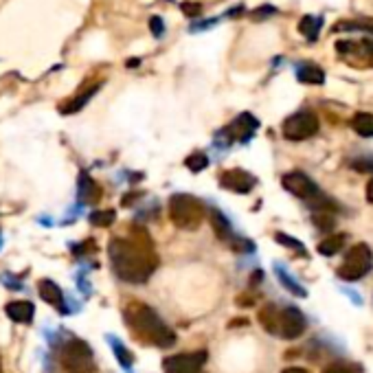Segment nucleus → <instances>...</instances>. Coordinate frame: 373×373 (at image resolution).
<instances>
[{
    "instance_id": "f257e3e1",
    "label": "nucleus",
    "mask_w": 373,
    "mask_h": 373,
    "mask_svg": "<svg viewBox=\"0 0 373 373\" xmlns=\"http://www.w3.org/2000/svg\"><path fill=\"white\" fill-rule=\"evenodd\" d=\"M108 255H110L112 270L121 281L141 285L145 283L159 266L152 237L145 233V228H132L130 237H114L108 244Z\"/></svg>"
},
{
    "instance_id": "f03ea898",
    "label": "nucleus",
    "mask_w": 373,
    "mask_h": 373,
    "mask_svg": "<svg viewBox=\"0 0 373 373\" xmlns=\"http://www.w3.org/2000/svg\"><path fill=\"white\" fill-rule=\"evenodd\" d=\"M123 319L130 332L134 334V339L141 343H148L161 349H167L176 343V334L167 327L150 305L141 303V301H130L123 310Z\"/></svg>"
},
{
    "instance_id": "7ed1b4c3",
    "label": "nucleus",
    "mask_w": 373,
    "mask_h": 373,
    "mask_svg": "<svg viewBox=\"0 0 373 373\" xmlns=\"http://www.w3.org/2000/svg\"><path fill=\"white\" fill-rule=\"evenodd\" d=\"M259 323L268 334L276 336V339L294 341L305 332L308 321L303 312L296 308H276L272 303L263 305L259 310Z\"/></svg>"
},
{
    "instance_id": "20e7f679",
    "label": "nucleus",
    "mask_w": 373,
    "mask_h": 373,
    "mask_svg": "<svg viewBox=\"0 0 373 373\" xmlns=\"http://www.w3.org/2000/svg\"><path fill=\"white\" fill-rule=\"evenodd\" d=\"M204 204L196 196L176 194L170 200V218L180 231H196L204 220Z\"/></svg>"
},
{
    "instance_id": "39448f33",
    "label": "nucleus",
    "mask_w": 373,
    "mask_h": 373,
    "mask_svg": "<svg viewBox=\"0 0 373 373\" xmlns=\"http://www.w3.org/2000/svg\"><path fill=\"white\" fill-rule=\"evenodd\" d=\"M59 363L66 373H97L92 349L81 339H68L59 349Z\"/></svg>"
},
{
    "instance_id": "423d86ee",
    "label": "nucleus",
    "mask_w": 373,
    "mask_h": 373,
    "mask_svg": "<svg viewBox=\"0 0 373 373\" xmlns=\"http://www.w3.org/2000/svg\"><path fill=\"white\" fill-rule=\"evenodd\" d=\"M373 268V252L367 244H356L347 250L345 261L339 268V276L345 281H358Z\"/></svg>"
},
{
    "instance_id": "0eeeda50",
    "label": "nucleus",
    "mask_w": 373,
    "mask_h": 373,
    "mask_svg": "<svg viewBox=\"0 0 373 373\" xmlns=\"http://www.w3.org/2000/svg\"><path fill=\"white\" fill-rule=\"evenodd\" d=\"M321 123H319V117L310 110H301V112H294L292 117H288L283 121V137L288 141H308L312 139L319 132Z\"/></svg>"
},
{
    "instance_id": "6e6552de",
    "label": "nucleus",
    "mask_w": 373,
    "mask_h": 373,
    "mask_svg": "<svg viewBox=\"0 0 373 373\" xmlns=\"http://www.w3.org/2000/svg\"><path fill=\"white\" fill-rule=\"evenodd\" d=\"M281 185H283L285 191H290L292 196L305 200L308 204L323 194V191L316 187L314 180H312L310 176H305L303 172H288V174L281 178Z\"/></svg>"
},
{
    "instance_id": "1a4fd4ad",
    "label": "nucleus",
    "mask_w": 373,
    "mask_h": 373,
    "mask_svg": "<svg viewBox=\"0 0 373 373\" xmlns=\"http://www.w3.org/2000/svg\"><path fill=\"white\" fill-rule=\"evenodd\" d=\"M207 363V352H187L167 356L163 360L165 373H202V367Z\"/></svg>"
},
{
    "instance_id": "9d476101",
    "label": "nucleus",
    "mask_w": 373,
    "mask_h": 373,
    "mask_svg": "<svg viewBox=\"0 0 373 373\" xmlns=\"http://www.w3.org/2000/svg\"><path fill=\"white\" fill-rule=\"evenodd\" d=\"M220 185L235 194H250L257 185V178L244 170H226L220 176Z\"/></svg>"
},
{
    "instance_id": "9b49d317",
    "label": "nucleus",
    "mask_w": 373,
    "mask_h": 373,
    "mask_svg": "<svg viewBox=\"0 0 373 373\" xmlns=\"http://www.w3.org/2000/svg\"><path fill=\"white\" fill-rule=\"evenodd\" d=\"M257 128H259L257 119L252 117V114H248V112H244V114H239L235 121L224 130V134L231 139V141L246 143V141H250V137L257 132Z\"/></svg>"
},
{
    "instance_id": "f8f14e48",
    "label": "nucleus",
    "mask_w": 373,
    "mask_h": 373,
    "mask_svg": "<svg viewBox=\"0 0 373 373\" xmlns=\"http://www.w3.org/2000/svg\"><path fill=\"white\" fill-rule=\"evenodd\" d=\"M7 316L14 321V323H22V325H29L33 321L35 314V308L31 301H11L5 308Z\"/></svg>"
},
{
    "instance_id": "ddd939ff",
    "label": "nucleus",
    "mask_w": 373,
    "mask_h": 373,
    "mask_svg": "<svg viewBox=\"0 0 373 373\" xmlns=\"http://www.w3.org/2000/svg\"><path fill=\"white\" fill-rule=\"evenodd\" d=\"M38 292H40V299L44 303H49L53 308H59L64 312V294H62V288H59L55 281L51 279H42L38 283Z\"/></svg>"
},
{
    "instance_id": "4468645a",
    "label": "nucleus",
    "mask_w": 373,
    "mask_h": 373,
    "mask_svg": "<svg viewBox=\"0 0 373 373\" xmlns=\"http://www.w3.org/2000/svg\"><path fill=\"white\" fill-rule=\"evenodd\" d=\"M209 218H211V226H213V233L218 239H222V242H228L231 244L235 235H233V226L231 222L226 220V215L220 211V209H213L209 211Z\"/></svg>"
},
{
    "instance_id": "2eb2a0df",
    "label": "nucleus",
    "mask_w": 373,
    "mask_h": 373,
    "mask_svg": "<svg viewBox=\"0 0 373 373\" xmlns=\"http://www.w3.org/2000/svg\"><path fill=\"white\" fill-rule=\"evenodd\" d=\"M103 196L101 187L94 183V180L88 174H81L79 176V200L83 204H97Z\"/></svg>"
},
{
    "instance_id": "dca6fc26",
    "label": "nucleus",
    "mask_w": 373,
    "mask_h": 373,
    "mask_svg": "<svg viewBox=\"0 0 373 373\" xmlns=\"http://www.w3.org/2000/svg\"><path fill=\"white\" fill-rule=\"evenodd\" d=\"M336 51L347 57H360V59H369L373 57V40H365V42H339L336 44Z\"/></svg>"
},
{
    "instance_id": "f3484780",
    "label": "nucleus",
    "mask_w": 373,
    "mask_h": 373,
    "mask_svg": "<svg viewBox=\"0 0 373 373\" xmlns=\"http://www.w3.org/2000/svg\"><path fill=\"white\" fill-rule=\"evenodd\" d=\"M296 79L301 83H312V86H321V83L325 81V73L323 68L312 64V62H301L296 66Z\"/></svg>"
},
{
    "instance_id": "a211bd4d",
    "label": "nucleus",
    "mask_w": 373,
    "mask_h": 373,
    "mask_svg": "<svg viewBox=\"0 0 373 373\" xmlns=\"http://www.w3.org/2000/svg\"><path fill=\"white\" fill-rule=\"evenodd\" d=\"M323 29V16H303L299 22V33L308 42H316Z\"/></svg>"
},
{
    "instance_id": "6ab92c4d",
    "label": "nucleus",
    "mask_w": 373,
    "mask_h": 373,
    "mask_svg": "<svg viewBox=\"0 0 373 373\" xmlns=\"http://www.w3.org/2000/svg\"><path fill=\"white\" fill-rule=\"evenodd\" d=\"M345 244H347V235L345 233H334L330 237H325L323 242L319 244V255L334 257V255H339V252L345 248Z\"/></svg>"
},
{
    "instance_id": "aec40b11",
    "label": "nucleus",
    "mask_w": 373,
    "mask_h": 373,
    "mask_svg": "<svg viewBox=\"0 0 373 373\" xmlns=\"http://www.w3.org/2000/svg\"><path fill=\"white\" fill-rule=\"evenodd\" d=\"M352 130L356 134L365 137V139H373V114L371 112H358L352 119Z\"/></svg>"
},
{
    "instance_id": "412c9836",
    "label": "nucleus",
    "mask_w": 373,
    "mask_h": 373,
    "mask_svg": "<svg viewBox=\"0 0 373 373\" xmlns=\"http://www.w3.org/2000/svg\"><path fill=\"white\" fill-rule=\"evenodd\" d=\"M334 31H360V33H371L373 35V18H365V20H345V22H339Z\"/></svg>"
},
{
    "instance_id": "4be33fe9",
    "label": "nucleus",
    "mask_w": 373,
    "mask_h": 373,
    "mask_svg": "<svg viewBox=\"0 0 373 373\" xmlns=\"http://www.w3.org/2000/svg\"><path fill=\"white\" fill-rule=\"evenodd\" d=\"M97 88H99V86H92V88H88L86 92H83V94H79L77 99H73L70 103H64V105H62V112H64V114H70V112H77V110H81V108H83V103H86V101L92 97V94L97 92Z\"/></svg>"
},
{
    "instance_id": "5701e85b",
    "label": "nucleus",
    "mask_w": 373,
    "mask_h": 373,
    "mask_svg": "<svg viewBox=\"0 0 373 373\" xmlns=\"http://www.w3.org/2000/svg\"><path fill=\"white\" fill-rule=\"evenodd\" d=\"M90 224H94V226H110L114 220H117V213L112 211V209H108V211H94V213H90Z\"/></svg>"
},
{
    "instance_id": "b1692460",
    "label": "nucleus",
    "mask_w": 373,
    "mask_h": 373,
    "mask_svg": "<svg viewBox=\"0 0 373 373\" xmlns=\"http://www.w3.org/2000/svg\"><path fill=\"white\" fill-rule=\"evenodd\" d=\"M312 222H314L321 231H332L336 220H334V213H325V211H314L312 215Z\"/></svg>"
},
{
    "instance_id": "393cba45",
    "label": "nucleus",
    "mask_w": 373,
    "mask_h": 373,
    "mask_svg": "<svg viewBox=\"0 0 373 373\" xmlns=\"http://www.w3.org/2000/svg\"><path fill=\"white\" fill-rule=\"evenodd\" d=\"M207 165H209V159H207L204 154H200V152H198V154H191L189 159H187V167H189L191 172H196V174L202 172Z\"/></svg>"
},
{
    "instance_id": "a878e982",
    "label": "nucleus",
    "mask_w": 373,
    "mask_h": 373,
    "mask_svg": "<svg viewBox=\"0 0 373 373\" xmlns=\"http://www.w3.org/2000/svg\"><path fill=\"white\" fill-rule=\"evenodd\" d=\"M276 276H279L281 283H283L292 294H296V296H305V290H303V288H299V285L294 283V279H290V276H288L281 268H276Z\"/></svg>"
},
{
    "instance_id": "bb28decb",
    "label": "nucleus",
    "mask_w": 373,
    "mask_h": 373,
    "mask_svg": "<svg viewBox=\"0 0 373 373\" xmlns=\"http://www.w3.org/2000/svg\"><path fill=\"white\" fill-rule=\"evenodd\" d=\"M274 239H276V242H279V244H283V246H288V248L296 250L299 255H305L303 244H301L299 239H294V237H288V235H283V233H276V235H274Z\"/></svg>"
},
{
    "instance_id": "cd10ccee",
    "label": "nucleus",
    "mask_w": 373,
    "mask_h": 373,
    "mask_svg": "<svg viewBox=\"0 0 373 373\" xmlns=\"http://www.w3.org/2000/svg\"><path fill=\"white\" fill-rule=\"evenodd\" d=\"M323 373H360V367L349 363H332L323 369Z\"/></svg>"
},
{
    "instance_id": "c85d7f7f",
    "label": "nucleus",
    "mask_w": 373,
    "mask_h": 373,
    "mask_svg": "<svg viewBox=\"0 0 373 373\" xmlns=\"http://www.w3.org/2000/svg\"><path fill=\"white\" fill-rule=\"evenodd\" d=\"M114 352H117V358H119V363H121L123 367H132V356H130V352L123 347V345H119V343H114Z\"/></svg>"
},
{
    "instance_id": "c756f323",
    "label": "nucleus",
    "mask_w": 373,
    "mask_h": 373,
    "mask_svg": "<svg viewBox=\"0 0 373 373\" xmlns=\"http://www.w3.org/2000/svg\"><path fill=\"white\" fill-rule=\"evenodd\" d=\"M150 27H152V33H154V38H161V35L165 33V22L159 18V16H154L150 20Z\"/></svg>"
},
{
    "instance_id": "7c9ffc66",
    "label": "nucleus",
    "mask_w": 373,
    "mask_h": 373,
    "mask_svg": "<svg viewBox=\"0 0 373 373\" xmlns=\"http://www.w3.org/2000/svg\"><path fill=\"white\" fill-rule=\"evenodd\" d=\"M352 167L356 172H371L373 170V161L365 163V159H356V161H352Z\"/></svg>"
},
{
    "instance_id": "2f4dec72",
    "label": "nucleus",
    "mask_w": 373,
    "mask_h": 373,
    "mask_svg": "<svg viewBox=\"0 0 373 373\" xmlns=\"http://www.w3.org/2000/svg\"><path fill=\"white\" fill-rule=\"evenodd\" d=\"M183 9H185V14L187 16H200V11H202V5H194V3H183Z\"/></svg>"
},
{
    "instance_id": "473e14b6",
    "label": "nucleus",
    "mask_w": 373,
    "mask_h": 373,
    "mask_svg": "<svg viewBox=\"0 0 373 373\" xmlns=\"http://www.w3.org/2000/svg\"><path fill=\"white\" fill-rule=\"evenodd\" d=\"M281 373H310V371L303 369V367H288V369H283Z\"/></svg>"
},
{
    "instance_id": "72a5a7b5",
    "label": "nucleus",
    "mask_w": 373,
    "mask_h": 373,
    "mask_svg": "<svg viewBox=\"0 0 373 373\" xmlns=\"http://www.w3.org/2000/svg\"><path fill=\"white\" fill-rule=\"evenodd\" d=\"M367 200L373 204V178H371L369 183H367Z\"/></svg>"
},
{
    "instance_id": "f704fd0d",
    "label": "nucleus",
    "mask_w": 373,
    "mask_h": 373,
    "mask_svg": "<svg viewBox=\"0 0 373 373\" xmlns=\"http://www.w3.org/2000/svg\"><path fill=\"white\" fill-rule=\"evenodd\" d=\"M0 373H3V360H0Z\"/></svg>"
}]
</instances>
